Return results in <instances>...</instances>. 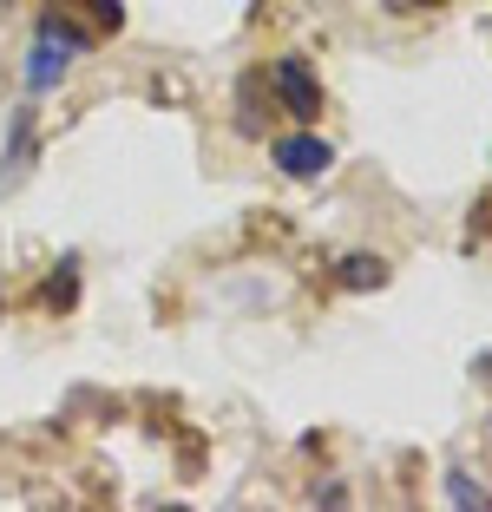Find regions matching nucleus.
Listing matches in <instances>:
<instances>
[{
	"label": "nucleus",
	"mask_w": 492,
	"mask_h": 512,
	"mask_svg": "<svg viewBox=\"0 0 492 512\" xmlns=\"http://www.w3.org/2000/svg\"><path fill=\"white\" fill-rule=\"evenodd\" d=\"M269 158H276V171H283V178H322V171L335 165V145H328V138H315V132H289V138H276V145H269Z\"/></svg>",
	"instance_id": "nucleus-3"
},
{
	"label": "nucleus",
	"mask_w": 492,
	"mask_h": 512,
	"mask_svg": "<svg viewBox=\"0 0 492 512\" xmlns=\"http://www.w3.org/2000/svg\"><path fill=\"white\" fill-rule=\"evenodd\" d=\"M73 60H79V46L40 14V33H33V53H27V92H53V86L66 79V66H73Z\"/></svg>",
	"instance_id": "nucleus-1"
},
{
	"label": "nucleus",
	"mask_w": 492,
	"mask_h": 512,
	"mask_svg": "<svg viewBox=\"0 0 492 512\" xmlns=\"http://www.w3.org/2000/svg\"><path fill=\"white\" fill-rule=\"evenodd\" d=\"M342 283L348 289H381V283H388V263H381V256H348V263H342Z\"/></svg>",
	"instance_id": "nucleus-5"
},
{
	"label": "nucleus",
	"mask_w": 492,
	"mask_h": 512,
	"mask_svg": "<svg viewBox=\"0 0 492 512\" xmlns=\"http://www.w3.org/2000/svg\"><path fill=\"white\" fill-rule=\"evenodd\" d=\"M79 296V263H66V270H53V289H46V309H73Z\"/></svg>",
	"instance_id": "nucleus-6"
},
{
	"label": "nucleus",
	"mask_w": 492,
	"mask_h": 512,
	"mask_svg": "<svg viewBox=\"0 0 492 512\" xmlns=\"http://www.w3.org/2000/svg\"><path fill=\"white\" fill-rule=\"evenodd\" d=\"M447 499H453V506H460V512L486 506V493H479V486H473V473H447Z\"/></svg>",
	"instance_id": "nucleus-7"
},
{
	"label": "nucleus",
	"mask_w": 492,
	"mask_h": 512,
	"mask_svg": "<svg viewBox=\"0 0 492 512\" xmlns=\"http://www.w3.org/2000/svg\"><path fill=\"white\" fill-rule=\"evenodd\" d=\"M414 7H447V0H414Z\"/></svg>",
	"instance_id": "nucleus-8"
},
{
	"label": "nucleus",
	"mask_w": 492,
	"mask_h": 512,
	"mask_svg": "<svg viewBox=\"0 0 492 512\" xmlns=\"http://www.w3.org/2000/svg\"><path fill=\"white\" fill-rule=\"evenodd\" d=\"M269 119H276V92H269V66H250L237 79V132L243 138H263Z\"/></svg>",
	"instance_id": "nucleus-4"
},
{
	"label": "nucleus",
	"mask_w": 492,
	"mask_h": 512,
	"mask_svg": "<svg viewBox=\"0 0 492 512\" xmlns=\"http://www.w3.org/2000/svg\"><path fill=\"white\" fill-rule=\"evenodd\" d=\"M269 92H276L283 112H289V119H302V125L322 112V79H315L302 60H276V66H269Z\"/></svg>",
	"instance_id": "nucleus-2"
}]
</instances>
